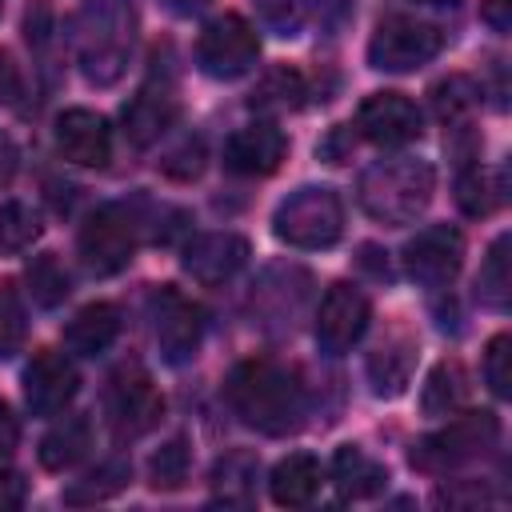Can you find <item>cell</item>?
Masks as SVG:
<instances>
[{"label":"cell","mask_w":512,"mask_h":512,"mask_svg":"<svg viewBox=\"0 0 512 512\" xmlns=\"http://www.w3.org/2000/svg\"><path fill=\"white\" fill-rule=\"evenodd\" d=\"M412 364H416V344L404 336H388L384 344L372 348L368 356V380L376 388V396H400L412 380Z\"/></svg>","instance_id":"cell-22"},{"label":"cell","mask_w":512,"mask_h":512,"mask_svg":"<svg viewBox=\"0 0 512 512\" xmlns=\"http://www.w3.org/2000/svg\"><path fill=\"white\" fill-rule=\"evenodd\" d=\"M16 440H20V424H16L12 408L0 400V456H8L16 448Z\"/></svg>","instance_id":"cell-44"},{"label":"cell","mask_w":512,"mask_h":512,"mask_svg":"<svg viewBox=\"0 0 512 512\" xmlns=\"http://www.w3.org/2000/svg\"><path fill=\"white\" fill-rule=\"evenodd\" d=\"M28 336V320H24V304L12 280H0V360L16 356L24 348Z\"/></svg>","instance_id":"cell-32"},{"label":"cell","mask_w":512,"mask_h":512,"mask_svg":"<svg viewBox=\"0 0 512 512\" xmlns=\"http://www.w3.org/2000/svg\"><path fill=\"white\" fill-rule=\"evenodd\" d=\"M332 484L340 488V496L368 500V496H376V492L388 484V472H384V464H376L364 448L344 444V448L332 456Z\"/></svg>","instance_id":"cell-23"},{"label":"cell","mask_w":512,"mask_h":512,"mask_svg":"<svg viewBox=\"0 0 512 512\" xmlns=\"http://www.w3.org/2000/svg\"><path fill=\"white\" fill-rule=\"evenodd\" d=\"M456 204H460L464 216H488L500 204V192H496L492 176L480 164H472V168L460 172V180H456Z\"/></svg>","instance_id":"cell-31"},{"label":"cell","mask_w":512,"mask_h":512,"mask_svg":"<svg viewBox=\"0 0 512 512\" xmlns=\"http://www.w3.org/2000/svg\"><path fill=\"white\" fill-rule=\"evenodd\" d=\"M420 4H456V0H420Z\"/></svg>","instance_id":"cell-48"},{"label":"cell","mask_w":512,"mask_h":512,"mask_svg":"<svg viewBox=\"0 0 512 512\" xmlns=\"http://www.w3.org/2000/svg\"><path fill=\"white\" fill-rule=\"evenodd\" d=\"M124 484H128V464L108 460V464H100L96 472H88L84 480H76V484L64 492V500H68V504H96V500L116 496Z\"/></svg>","instance_id":"cell-29"},{"label":"cell","mask_w":512,"mask_h":512,"mask_svg":"<svg viewBox=\"0 0 512 512\" xmlns=\"http://www.w3.org/2000/svg\"><path fill=\"white\" fill-rule=\"evenodd\" d=\"M160 168H164V176H172V180H196V176L204 172V144H200V140H184L176 152H168V156L160 160Z\"/></svg>","instance_id":"cell-37"},{"label":"cell","mask_w":512,"mask_h":512,"mask_svg":"<svg viewBox=\"0 0 512 512\" xmlns=\"http://www.w3.org/2000/svg\"><path fill=\"white\" fill-rule=\"evenodd\" d=\"M136 44V8L132 0H84L72 20L76 64L88 84H116Z\"/></svg>","instance_id":"cell-2"},{"label":"cell","mask_w":512,"mask_h":512,"mask_svg":"<svg viewBox=\"0 0 512 512\" xmlns=\"http://www.w3.org/2000/svg\"><path fill=\"white\" fill-rule=\"evenodd\" d=\"M268 492H272V500L280 508H304V504H312V496L320 492V464H316V456H308V452L284 456L272 468V476H268Z\"/></svg>","instance_id":"cell-21"},{"label":"cell","mask_w":512,"mask_h":512,"mask_svg":"<svg viewBox=\"0 0 512 512\" xmlns=\"http://www.w3.org/2000/svg\"><path fill=\"white\" fill-rule=\"evenodd\" d=\"M80 388V372L72 368V360L64 352H36L32 364L24 368V400L32 408V416H56L72 404Z\"/></svg>","instance_id":"cell-15"},{"label":"cell","mask_w":512,"mask_h":512,"mask_svg":"<svg viewBox=\"0 0 512 512\" xmlns=\"http://www.w3.org/2000/svg\"><path fill=\"white\" fill-rule=\"evenodd\" d=\"M468 400V372L460 360H440L428 380H424V392H420V408L428 416H452L456 408H464Z\"/></svg>","instance_id":"cell-25"},{"label":"cell","mask_w":512,"mask_h":512,"mask_svg":"<svg viewBox=\"0 0 512 512\" xmlns=\"http://www.w3.org/2000/svg\"><path fill=\"white\" fill-rule=\"evenodd\" d=\"M256 56H260V36H256V28L244 16L224 12V16H216V20H208L200 28L196 64H200L204 76L236 80V76L256 68Z\"/></svg>","instance_id":"cell-7"},{"label":"cell","mask_w":512,"mask_h":512,"mask_svg":"<svg viewBox=\"0 0 512 512\" xmlns=\"http://www.w3.org/2000/svg\"><path fill=\"white\" fill-rule=\"evenodd\" d=\"M92 448V424L84 416H64L60 424H52V432L40 440V464L48 472H64L76 460H84V452Z\"/></svg>","instance_id":"cell-24"},{"label":"cell","mask_w":512,"mask_h":512,"mask_svg":"<svg viewBox=\"0 0 512 512\" xmlns=\"http://www.w3.org/2000/svg\"><path fill=\"white\" fill-rule=\"evenodd\" d=\"M56 148L64 160L80 168H104L112 156V132L100 112L88 108H68L56 116Z\"/></svg>","instance_id":"cell-18"},{"label":"cell","mask_w":512,"mask_h":512,"mask_svg":"<svg viewBox=\"0 0 512 512\" xmlns=\"http://www.w3.org/2000/svg\"><path fill=\"white\" fill-rule=\"evenodd\" d=\"M352 152V132L348 128H332V136L320 144V156H328L332 164H344Z\"/></svg>","instance_id":"cell-41"},{"label":"cell","mask_w":512,"mask_h":512,"mask_svg":"<svg viewBox=\"0 0 512 512\" xmlns=\"http://www.w3.org/2000/svg\"><path fill=\"white\" fill-rule=\"evenodd\" d=\"M300 96H304L300 72L276 68V72H268V76L260 80V88L252 92V108H276V112H284V108H296Z\"/></svg>","instance_id":"cell-33"},{"label":"cell","mask_w":512,"mask_h":512,"mask_svg":"<svg viewBox=\"0 0 512 512\" xmlns=\"http://www.w3.org/2000/svg\"><path fill=\"white\" fill-rule=\"evenodd\" d=\"M476 296L484 308L492 312H504L508 300H512V272H508V236H496L484 264H480V276H476Z\"/></svg>","instance_id":"cell-26"},{"label":"cell","mask_w":512,"mask_h":512,"mask_svg":"<svg viewBox=\"0 0 512 512\" xmlns=\"http://www.w3.org/2000/svg\"><path fill=\"white\" fill-rule=\"evenodd\" d=\"M432 188H436V176L428 160L392 156V160H376L372 168H364L356 184V200L380 224H412L428 208Z\"/></svg>","instance_id":"cell-3"},{"label":"cell","mask_w":512,"mask_h":512,"mask_svg":"<svg viewBox=\"0 0 512 512\" xmlns=\"http://www.w3.org/2000/svg\"><path fill=\"white\" fill-rule=\"evenodd\" d=\"M24 28H28V40H44L48 36V8H36V12H28V20H24Z\"/></svg>","instance_id":"cell-46"},{"label":"cell","mask_w":512,"mask_h":512,"mask_svg":"<svg viewBox=\"0 0 512 512\" xmlns=\"http://www.w3.org/2000/svg\"><path fill=\"white\" fill-rule=\"evenodd\" d=\"M312 296V276L296 264H272L252 288V316L264 332H292Z\"/></svg>","instance_id":"cell-11"},{"label":"cell","mask_w":512,"mask_h":512,"mask_svg":"<svg viewBox=\"0 0 512 512\" xmlns=\"http://www.w3.org/2000/svg\"><path fill=\"white\" fill-rule=\"evenodd\" d=\"M472 104H476V88L464 76H448L432 88V108H436L440 120H460Z\"/></svg>","instance_id":"cell-36"},{"label":"cell","mask_w":512,"mask_h":512,"mask_svg":"<svg viewBox=\"0 0 512 512\" xmlns=\"http://www.w3.org/2000/svg\"><path fill=\"white\" fill-rule=\"evenodd\" d=\"M20 88H24L20 68H16V60H12V56L0 48V104H16Z\"/></svg>","instance_id":"cell-39"},{"label":"cell","mask_w":512,"mask_h":512,"mask_svg":"<svg viewBox=\"0 0 512 512\" xmlns=\"http://www.w3.org/2000/svg\"><path fill=\"white\" fill-rule=\"evenodd\" d=\"M444 48V32L416 16H384L368 40V64L380 72H416Z\"/></svg>","instance_id":"cell-6"},{"label":"cell","mask_w":512,"mask_h":512,"mask_svg":"<svg viewBox=\"0 0 512 512\" xmlns=\"http://www.w3.org/2000/svg\"><path fill=\"white\" fill-rule=\"evenodd\" d=\"M120 336V308L108 304V300H96V304H84L68 328H64V344L80 356H100L116 344Z\"/></svg>","instance_id":"cell-20"},{"label":"cell","mask_w":512,"mask_h":512,"mask_svg":"<svg viewBox=\"0 0 512 512\" xmlns=\"http://www.w3.org/2000/svg\"><path fill=\"white\" fill-rule=\"evenodd\" d=\"M248 240L244 236H236V232H204V236H196L188 248H184V272L196 280V284H204V288H216V284H224V280H232L244 264H248Z\"/></svg>","instance_id":"cell-16"},{"label":"cell","mask_w":512,"mask_h":512,"mask_svg":"<svg viewBox=\"0 0 512 512\" xmlns=\"http://www.w3.org/2000/svg\"><path fill=\"white\" fill-rule=\"evenodd\" d=\"M176 116H180V100H176L172 80H148L124 104V136L136 148H148V144H156L176 124Z\"/></svg>","instance_id":"cell-17"},{"label":"cell","mask_w":512,"mask_h":512,"mask_svg":"<svg viewBox=\"0 0 512 512\" xmlns=\"http://www.w3.org/2000/svg\"><path fill=\"white\" fill-rule=\"evenodd\" d=\"M256 456L252 452H228L224 460H216L212 468V488L224 504H248L252 488H256Z\"/></svg>","instance_id":"cell-28"},{"label":"cell","mask_w":512,"mask_h":512,"mask_svg":"<svg viewBox=\"0 0 512 512\" xmlns=\"http://www.w3.org/2000/svg\"><path fill=\"white\" fill-rule=\"evenodd\" d=\"M24 504V480L16 472H0V512Z\"/></svg>","instance_id":"cell-43"},{"label":"cell","mask_w":512,"mask_h":512,"mask_svg":"<svg viewBox=\"0 0 512 512\" xmlns=\"http://www.w3.org/2000/svg\"><path fill=\"white\" fill-rule=\"evenodd\" d=\"M480 16H484L488 28L508 32V28H512V0H484V4H480Z\"/></svg>","instance_id":"cell-40"},{"label":"cell","mask_w":512,"mask_h":512,"mask_svg":"<svg viewBox=\"0 0 512 512\" xmlns=\"http://www.w3.org/2000/svg\"><path fill=\"white\" fill-rule=\"evenodd\" d=\"M272 232L276 240H284L288 248H332L344 232V204L332 188L324 184H304L296 192H288L276 204L272 216Z\"/></svg>","instance_id":"cell-5"},{"label":"cell","mask_w":512,"mask_h":512,"mask_svg":"<svg viewBox=\"0 0 512 512\" xmlns=\"http://www.w3.org/2000/svg\"><path fill=\"white\" fill-rule=\"evenodd\" d=\"M24 284H28L32 300H36L40 308H56V304H64L68 292H72V280H68L64 264L56 260V252H40V256H32L28 268H24Z\"/></svg>","instance_id":"cell-27"},{"label":"cell","mask_w":512,"mask_h":512,"mask_svg":"<svg viewBox=\"0 0 512 512\" xmlns=\"http://www.w3.org/2000/svg\"><path fill=\"white\" fill-rule=\"evenodd\" d=\"M104 412H108V424H112V432L120 440H136V436H144V432H152L160 424L164 396H160V388L152 384V376L140 364H128L108 380Z\"/></svg>","instance_id":"cell-9"},{"label":"cell","mask_w":512,"mask_h":512,"mask_svg":"<svg viewBox=\"0 0 512 512\" xmlns=\"http://www.w3.org/2000/svg\"><path fill=\"white\" fill-rule=\"evenodd\" d=\"M460 260H464V236L452 224L420 228L404 244V272L420 288H444L460 272Z\"/></svg>","instance_id":"cell-13"},{"label":"cell","mask_w":512,"mask_h":512,"mask_svg":"<svg viewBox=\"0 0 512 512\" xmlns=\"http://www.w3.org/2000/svg\"><path fill=\"white\" fill-rule=\"evenodd\" d=\"M288 152V136L276 124H248L228 136L224 168L236 176H272Z\"/></svg>","instance_id":"cell-19"},{"label":"cell","mask_w":512,"mask_h":512,"mask_svg":"<svg viewBox=\"0 0 512 512\" xmlns=\"http://www.w3.org/2000/svg\"><path fill=\"white\" fill-rule=\"evenodd\" d=\"M256 8H260V20L268 24V28H276L280 36H296V28H300V0H256Z\"/></svg>","instance_id":"cell-38"},{"label":"cell","mask_w":512,"mask_h":512,"mask_svg":"<svg viewBox=\"0 0 512 512\" xmlns=\"http://www.w3.org/2000/svg\"><path fill=\"white\" fill-rule=\"evenodd\" d=\"M76 248L92 276H116L136 252V216L124 204H100L80 224Z\"/></svg>","instance_id":"cell-8"},{"label":"cell","mask_w":512,"mask_h":512,"mask_svg":"<svg viewBox=\"0 0 512 512\" xmlns=\"http://www.w3.org/2000/svg\"><path fill=\"white\" fill-rule=\"evenodd\" d=\"M496 444H500L496 412H464V416L448 420L444 428L428 432L424 440H416L408 460H412L416 472L444 476V472H456V468H468V464L484 460Z\"/></svg>","instance_id":"cell-4"},{"label":"cell","mask_w":512,"mask_h":512,"mask_svg":"<svg viewBox=\"0 0 512 512\" xmlns=\"http://www.w3.org/2000/svg\"><path fill=\"white\" fill-rule=\"evenodd\" d=\"M40 236V216L24 200L0 204V252H24Z\"/></svg>","instance_id":"cell-30"},{"label":"cell","mask_w":512,"mask_h":512,"mask_svg":"<svg viewBox=\"0 0 512 512\" xmlns=\"http://www.w3.org/2000/svg\"><path fill=\"white\" fill-rule=\"evenodd\" d=\"M368 316H372V304L356 284H348V280L332 284L324 292V300H320V312H316V344H320V352L344 356L364 336Z\"/></svg>","instance_id":"cell-12"},{"label":"cell","mask_w":512,"mask_h":512,"mask_svg":"<svg viewBox=\"0 0 512 512\" xmlns=\"http://www.w3.org/2000/svg\"><path fill=\"white\" fill-rule=\"evenodd\" d=\"M480 500H488V492L480 484H472V488H440L436 492V504H448V508H456V504H480Z\"/></svg>","instance_id":"cell-42"},{"label":"cell","mask_w":512,"mask_h":512,"mask_svg":"<svg viewBox=\"0 0 512 512\" xmlns=\"http://www.w3.org/2000/svg\"><path fill=\"white\" fill-rule=\"evenodd\" d=\"M16 164H20V152H16L12 136H8V132H0V188L16 176Z\"/></svg>","instance_id":"cell-45"},{"label":"cell","mask_w":512,"mask_h":512,"mask_svg":"<svg viewBox=\"0 0 512 512\" xmlns=\"http://www.w3.org/2000/svg\"><path fill=\"white\" fill-rule=\"evenodd\" d=\"M484 384H488L500 400L512 396V336H508V332L492 336L488 348H484Z\"/></svg>","instance_id":"cell-35"},{"label":"cell","mask_w":512,"mask_h":512,"mask_svg":"<svg viewBox=\"0 0 512 512\" xmlns=\"http://www.w3.org/2000/svg\"><path fill=\"white\" fill-rule=\"evenodd\" d=\"M228 404L232 412L264 432V436H288L304 424V412H308V396H304V384L292 368L276 364V360H244L232 368L228 384Z\"/></svg>","instance_id":"cell-1"},{"label":"cell","mask_w":512,"mask_h":512,"mask_svg":"<svg viewBox=\"0 0 512 512\" xmlns=\"http://www.w3.org/2000/svg\"><path fill=\"white\" fill-rule=\"evenodd\" d=\"M152 336H156V348L168 364H184L196 356L200 340H204V312L196 300H188L180 288L172 284H160L152 292Z\"/></svg>","instance_id":"cell-10"},{"label":"cell","mask_w":512,"mask_h":512,"mask_svg":"<svg viewBox=\"0 0 512 512\" xmlns=\"http://www.w3.org/2000/svg\"><path fill=\"white\" fill-rule=\"evenodd\" d=\"M148 476H152V488L176 492V488L188 480V448H184V440H168V444L152 456Z\"/></svg>","instance_id":"cell-34"},{"label":"cell","mask_w":512,"mask_h":512,"mask_svg":"<svg viewBox=\"0 0 512 512\" xmlns=\"http://www.w3.org/2000/svg\"><path fill=\"white\" fill-rule=\"evenodd\" d=\"M420 108L404 96V92H372L360 108H356V132L376 144V148H404L412 144L424 128H420Z\"/></svg>","instance_id":"cell-14"},{"label":"cell","mask_w":512,"mask_h":512,"mask_svg":"<svg viewBox=\"0 0 512 512\" xmlns=\"http://www.w3.org/2000/svg\"><path fill=\"white\" fill-rule=\"evenodd\" d=\"M164 4H168L176 16H192V12H200L208 0H164Z\"/></svg>","instance_id":"cell-47"}]
</instances>
